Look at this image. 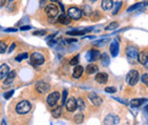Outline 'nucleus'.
Listing matches in <instances>:
<instances>
[{
  "label": "nucleus",
  "mask_w": 148,
  "mask_h": 125,
  "mask_svg": "<svg viewBox=\"0 0 148 125\" xmlns=\"http://www.w3.org/2000/svg\"><path fill=\"white\" fill-rule=\"evenodd\" d=\"M15 109H16V113L17 114H19V115H25V114H27L31 110V102L27 101V100H23V101H21V102H18L16 105Z\"/></svg>",
  "instance_id": "nucleus-1"
},
{
  "label": "nucleus",
  "mask_w": 148,
  "mask_h": 125,
  "mask_svg": "<svg viewBox=\"0 0 148 125\" xmlns=\"http://www.w3.org/2000/svg\"><path fill=\"white\" fill-rule=\"evenodd\" d=\"M139 77H140L139 72L136 70H131L127 75V82L129 85H136L139 81Z\"/></svg>",
  "instance_id": "nucleus-2"
},
{
  "label": "nucleus",
  "mask_w": 148,
  "mask_h": 125,
  "mask_svg": "<svg viewBox=\"0 0 148 125\" xmlns=\"http://www.w3.org/2000/svg\"><path fill=\"white\" fill-rule=\"evenodd\" d=\"M45 12H46V15L49 18H54L56 16H58V14H59V9L55 3H50V5L46 6Z\"/></svg>",
  "instance_id": "nucleus-3"
},
{
  "label": "nucleus",
  "mask_w": 148,
  "mask_h": 125,
  "mask_svg": "<svg viewBox=\"0 0 148 125\" xmlns=\"http://www.w3.org/2000/svg\"><path fill=\"white\" fill-rule=\"evenodd\" d=\"M138 55H139V51H138V49L136 47L130 46V47L127 48V56H128V58H129V60L131 63H133V61H136L138 59Z\"/></svg>",
  "instance_id": "nucleus-4"
},
{
  "label": "nucleus",
  "mask_w": 148,
  "mask_h": 125,
  "mask_svg": "<svg viewBox=\"0 0 148 125\" xmlns=\"http://www.w3.org/2000/svg\"><path fill=\"white\" fill-rule=\"evenodd\" d=\"M45 63V57L43 55L40 53H34L31 56V65L38 66V65H42Z\"/></svg>",
  "instance_id": "nucleus-5"
},
{
  "label": "nucleus",
  "mask_w": 148,
  "mask_h": 125,
  "mask_svg": "<svg viewBox=\"0 0 148 125\" xmlns=\"http://www.w3.org/2000/svg\"><path fill=\"white\" fill-rule=\"evenodd\" d=\"M67 15L71 19H80L83 15V12L80 10L79 8H76V7H71L67 12Z\"/></svg>",
  "instance_id": "nucleus-6"
},
{
  "label": "nucleus",
  "mask_w": 148,
  "mask_h": 125,
  "mask_svg": "<svg viewBox=\"0 0 148 125\" xmlns=\"http://www.w3.org/2000/svg\"><path fill=\"white\" fill-rule=\"evenodd\" d=\"M58 100H59V93L55 91V92H51L49 96H48V98H47V104L49 105V106H56V104L58 102Z\"/></svg>",
  "instance_id": "nucleus-7"
},
{
  "label": "nucleus",
  "mask_w": 148,
  "mask_h": 125,
  "mask_svg": "<svg viewBox=\"0 0 148 125\" xmlns=\"http://www.w3.org/2000/svg\"><path fill=\"white\" fill-rule=\"evenodd\" d=\"M36 89H37L39 93H47L49 91V89H50V85L48 83L43 82V81H40V82H38L37 84H36Z\"/></svg>",
  "instance_id": "nucleus-8"
},
{
  "label": "nucleus",
  "mask_w": 148,
  "mask_h": 125,
  "mask_svg": "<svg viewBox=\"0 0 148 125\" xmlns=\"http://www.w3.org/2000/svg\"><path fill=\"white\" fill-rule=\"evenodd\" d=\"M120 123V118L117 117V116H115V115H113V114H110V115H107L106 117H105V120H104V124H111V125H115V124H119Z\"/></svg>",
  "instance_id": "nucleus-9"
},
{
  "label": "nucleus",
  "mask_w": 148,
  "mask_h": 125,
  "mask_svg": "<svg viewBox=\"0 0 148 125\" xmlns=\"http://www.w3.org/2000/svg\"><path fill=\"white\" fill-rule=\"evenodd\" d=\"M65 106H66V109H67L69 111L72 113V111H74V110L77 108V100H76L75 98H71V99L66 100Z\"/></svg>",
  "instance_id": "nucleus-10"
},
{
  "label": "nucleus",
  "mask_w": 148,
  "mask_h": 125,
  "mask_svg": "<svg viewBox=\"0 0 148 125\" xmlns=\"http://www.w3.org/2000/svg\"><path fill=\"white\" fill-rule=\"evenodd\" d=\"M86 57H87V60H89V61H95V60L98 59V57H100V53H99L98 50H90V51L87 53Z\"/></svg>",
  "instance_id": "nucleus-11"
},
{
  "label": "nucleus",
  "mask_w": 148,
  "mask_h": 125,
  "mask_svg": "<svg viewBox=\"0 0 148 125\" xmlns=\"http://www.w3.org/2000/svg\"><path fill=\"white\" fill-rule=\"evenodd\" d=\"M89 99H90V101L92 102V105H95V106H100L103 104L101 98L99 96H97L96 93H89Z\"/></svg>",
  "instance_id": "nucleus-12"
},
{
  "label": "nucleus",
  "mask_w": 148,
  "mask_h": 125,
  "mask_svg": "<svg viewBox=\"0 0 148 125\" xmlns=\"http://www.w3.org/2000/svg\"><path fill=\"white\" fill-rule=\"evenodd\" d=\"M96 81L100 84H105L108 81V75L106 73H98L96 75Z\"/></svg>",
  "instance_id": "nucleus-13"
},
{
  "label": "nucleus",
  "mask_w": 148,
  "mask_h": 125,
  "mask_svg": "<svg viewBox=\"0 0 148 125\" xmlns=\"http://www.w3.org/2000/svg\"><path fill=\"white\" fill-rule=\"evenodd\" d=\"M110 49H111V54L113 57L117 56L119 54V50H120V47H119V42L117 41H113L110 46Z\"/></svg>",
  "instance_id": "nucleus-14"
},
{
  "label": "nucleus",
  "mask_w": 148,
  "mask_h": 125,
  "mask_svg": "<svg viewBox=\"0 0 148 125\" xmlns=\"http://www.w3.org/2000/svg\"><path fill=\"white\" fill-rule=\"evenodd\" d=\"M83 67L82 66H80L79 64L77 65H75V67H74L73 70V77L74 79H79V77H81L82 76V74H83Z\"/></svg>",
  "instance_id": "nucleus-15"
},
{
  "label": "nucleus",
  "mask_w": 148,
  "mask_h": 125,
  "mask_svg": "<svg viewBox=\"0 0 148 125\" xmlns=\"http://www.w3.org/2000/svg\"><path fill=\"white\" fill-rule=\"evenodd\" d=\"M16 77V72L15 71H10L8 73V75L5 77V85H8V84H10L13 81H14V79Z\"/></svg>",
  "instance_id": "nucleus-16"
},
{
  "label": "nucleus",
  "mask_w": 148,
  "mask_h": 125,
  "mask_svg": "<svg viewBox=\"0 0 148 125\" xmlns=\"http://www.w3.org/2000/svg\"><path fill=\"white\" fill-rule=\"evenodd\" d=\"M9 66L8 65H6V64H3V65H1L0 66V80H3L7 75H8V73H9Z\"/></svg>",
  "instance_id": "nucleus-17"
},
{
  "label": "nucleus",
  "mask_w": 148,
  "mask_h": 125,
  "mask_svg": "<svg viewBox=\"0 0 148 125\" xmlns=\"http://www.w3.org/2000/svg\"><path fill=\"white\" fill-rule=\"evenodd\" d=\"M147 60H148V51H141L140 54L138 55V61L140 64L145 65Z\"/></svg>",
  "instance_id": "nucleus-18"
},
{
  "label": "nucleus",
  "mask_w": 148,
  "mask_h": 125,
  "mask_svg": "<svg viewBox=\"0 0 148 125\" xmlns=\"http://www.w3.org/2000/svg\"><path fill=\"white\" fill-rule=\"evenodd\" d=\"M58 22L60 24H64V25H69L71 23V18L69 17V15H65V14H62L58 16Z\"/></svg>",
  "instance_id": "nucleus-19"
},
{
  "label": "nucleus",
  "mask_w": 148,
  "mask_h": 125,
  "mask_svg": "<svg viewBox=\"0 0 148 125\" xmlns=\"http://www.w3.org/2000/svg\"><path fill=\"white\" fill-rule=\"evenodd\" d=\"M113 0H101V7L104 10H110L113 7Z\"/></svg>",
  "instance_id": "nucleus-20"
},
{
  "label": "nucleus",
  "mask_w": 148,
  "mask_h": 125,
  "mask_svg": "<svg viewBox=\"0 0 148 125\" xmlns=\"http://www.w3.org/2000/svg\"><path fill=\"white\" fill-rule=\"evenodd\" d=\"M147 100L144 99V98H140V99H132L131 100V106L132 107H140L144 102H146Z\"/></svg>",
  "instance_id": "nucleus-21"
},
{
  "label": "nucleus",
  "mask_w": 148,
  "mask_h": 125,
  "mask_svg": "<svg viewBox=\"0 0 148 125\" xmlns=\"http://www.w3.org/2000/svg\"><path fill=\"white\" fill-rule=\"evenodd\" d=\"M147 3L146 2H139V3H134V5H132L131 7L128 8V12L131 13V12H133V10H138V9H141L144 6H146Z\"/></svg>",
  "instance_id": "nucleus-22"
},
{
  "label": "nucleus",
  "mask_w": 148,
  "mask_h": 125,
  "mask_svg": "<svg viewBox=\"0 0 148 125\" xmlns=\"http://www.w3.org/2000/svg\"><path fill=\"white\" fill-rule=\"evenodd\" d=\"M97 71H98V67L93 64H90V65L87 66V74L88 75H92L95 73H97Z\"/></svg>",
  "instance_id": "nucleus-23"
},
{
  "label": "nucleus",
  "mask_w": 148,
  "mask_h": 125,
  "mask_svg": "<svg viewBox=\"0 0 148 125\" xmlns=\"http://www.w3.org/2000/svg\"><path fill=\"white\" fill-rule=\"evenodd\" d=\"M91 29H87V30H82V31H69L67 34L69 36H83L86 32H89Z\"/></svg>",
  "instance_id": "nucleus-24"
},
{
  "label": "nucleus",
  "mask_w": 148,
  "mask_h": 125,
  "mask_svg": "<svg viewBox=\"0 0 148 125\" xmlns=\"http://www.w3.org/2000/svg\"><path fill=\"white\" fill-rule=\"evenodd\" d=\"M100 61L103 64V66H108L110 65V57L107 54H103L100 57Z\"/></svg>",
  "instance_id": "nucleus-25"
},
{
  "label": "nucleus",
  "mask_w": 148,
  "mask_h": 125,
  "mask_svg": "<svg viewBox=\"0 0 148 125\" xmlns=\"http://www.w3.org/2000/svg\"><path fill=\"white\" fill-rule=\"evenodd\" d=\"M113 5H114V8H113V15H116V14L119 13V10L121 9V7H122V1H116V2H114Z\"/></svg>",
  "instance_id": "nucleus-26"
},
{
  "label": "nucleus",
  "mask_w": 148,
  "mask_h": 125,
  "mask_svg": "<svg viewBox=\"0 0 148 125\" xmlns=\"http://www.w3.org/2000/svg\"><path fill=\"white\" fill-rule=\"evenodd\" d=\"M51 114H53V116H54L55 118H58V117L62 115V107H60V106H57V107L51 111Z\"/></svg>",
  "instance_id": "nucleus-27"
},
{
  "label": "nucleus",
  "mask_w": 148,
  "mask_h": 125,
  "mask_svg": "<svg viewBox=\"0 0 148 125\" xmlns=\"http://www.w3.org/2000/svg\"><path fill=\"white\" fill-rule=\"evenodd\" d=\"M83 120H84V116H83L82 111H81V113H79L77 115H75V117H74V121H75L77 124L82 123V122H83Z\"/></svg>",
  "instance_id": "nucleus-28"
},
{
  "label": "nucleus",
  "mask_w": 148,
  "mask_h": 125,
  "mask_svg": "<svg viewBox=\"0 0 148 125\" xmlns=\"http://www.w3.org/2000/svg\"><path fill=\"white\" fill-rule=\"evenodd\" d=\"M27 57H29V55H27V53H24V54H21L18 55L16 58H15V60L16 61H22V60H24V59H27Z\"/></svg>",
  "instance_id": "nucleus-29"
},
{
  "label": "nucleus",
  "mask_w": 148,
  "mask_h": 125,
  "mask_svg": "<svg viewBox=\"0 0 148 125\" xmlns=\"http://www.w3.org/2000/svg\"><path fill=\"white\" fill-rule=\"evenodd\" d=\"M117 26H119V23L114 22V23H111L108 26H106V29H105V30H107V31H112V30H115Z\"/></svg>",
  "instance_id": "nucleus-30"
},
{
  "label": "nucleus",
  "mask_w": 148,
  "mask_h": 125,
  "mask_svg": "<svg viewBox=\"0 0 148 125\" xmlns=\"http://www.w3.org/2000/svg\"><path fill=\"white\" fill-rule=\"evenodd\" d=\"M7 50V44L3 41H0V54H3Z\"/></svg>",
  "instance_id": "nucleus-31"
},
{
  "label": "nucleus",
  "mask_w": 148,
  "mask_h": 125,
  "mask_svg": "<svg viewBox=\"0 0 148 125\" xmlns=\"http://www.w3.org/2000/svg\"><path fill=\"white\" fill-rule=\"evenodd\" d=\"M77 107L80 109V111H83V109H84V101L82 99H79L77 100Z\"/></svg>",
  "instance_id": "nucleus-32"
},
{
  "label": "nucleus",
  "mask_w": 148,
  "mask_h": 125,
  "mask_svg": "<svg viewBox=\"0 0 148 125\" xmlns=\"http://www.w3.org/2000/svg\"><path fill=\"white\" fill-rule=\"evenodd\" d=\"M141 81H143V83L144 84H146V87H148V74H143L141 75Z\"/></svg>",
  "instance_id": "nucleus-33"
},
{
  "label": "nucleus",
  "mask_w": 148,
  "mask_h": 125,
  "mask_svg": "<svg viewBox=\"0 0 148 125\" xmlns=\"http://www.w3.org/2000/svg\"><path fill=\"white\" fill-rule=\"evenodd\" d=\"M67 90H64L63 91V98H62V102H63V105H65V102H66V98H67Z\"/></svg>",
  "instance_id": "nucleus-34"
},
{
  "label": "nucleus",
  "mask_w": 148,
  "mask_h": 125,
  "mask_svg": "<svg viewBox=\"0 0 148 125\" xmlns=\"http://www.w3.org/2000/svg\"><path fill=\"white\" fill-rule=\"evenodd\" d=\"M79 57H80L79 55H77V56H75L73 59L70 61V64H71V65H77V63H79Z\"/></svg>",
  "instance_id": "nucleus-35"
},
{
  "label": "nucleus",
  "mask_w": 148,
  "mask_h": 125,
  "mask_svg": "<svg viewBox=\"0 0 148 125\" xmlns=\"http://www.w3.org/2000/svg\"><path fill=\"white\" fill-rule=\"evenodd\" d=\"M13 94H14V90L8 91L7 93H5V99H9V98H12V97H13Z\"/></svg>",
  "instance_id": "nucleus-36"
},
{
  "label": "nucleus",
  "mask_w": 148,
  "mask_h": 125,
  "mask_svg": "<svg viewBox=\"0 0 148 125\" xmlns=\"http://www.w3.org/2000/svg\"><path fill=\"white\" fill-rule=\"evenodd\" d=\"M47 33V31L46 30H42V31H36V32H33V34L34 36H45Z\"/></svg>",
  "instance_id": "nucleus-37"
},
{
  "label": "nucleus",
  "mask_w": 148,
  "mask_h": 125,
  "mask_svg": "<svg viewBox=\"0 0 148 125\" xmlns=\"http://www.w3.org/2000/svg\"><path fill=\"white\" fill-rule=\"evenodd\" d=\"M105 91L108 92V93H115V92H116V89H115V88H112V87H108V88L105 89Z\"/></svg>",
  "instance_id": "nucleus-38"
},
{
  "label": "nucleus",
  "mask_w": 148,
  "mask_h": 125,
  "mask_svg": "<svg viewBox=\"0 0 148 125\" xmlns=\"http://www.w3.org/2000/svg\"><path fill=\"white\" fill-rule=\"evenodd\" d=\"M15 48H16V43H12V46H10V48L8 49V53H9V54H10V53H13Z\"/></svg>",
  "instance_id": "nucleus-39"
},
{
  "label": "nucleus",
  "mask_w": 148,
  "mask_h": 125,
  "mask_svg": "<svg viewBox=\"0 0 148 125\" xmlns=\"http://www.w3.org/2000/svg\"><path fill=\"white\" fill-rule=\"evenodd\" d=\"M30 29H31V26H22L21 27L22 31H26V30H30Z\"/></svg>",
  "instance_id": "nucleus-40"
},
{
  "label": "nucleus",
  "mask_w": 148,
  "mask_h": 125,
  "mask_svg": "<svg viewBox=\"0 0 148 125\" xmlns=\"http://www.w3.org/2000/svg\"><path fill=\"white\" fill-rule=\"evenodd\" d=\"M6 2H7V0H0V7H3L6 5Z\"/></svg>",
  "instance_id": "nucleus-41"
},
{
  "label": "nucleus",
  "mask_w": 148,
  "mask_h": 125,
  "mask_svg": "<svg viewBox=\"0 0 148 125\" xmlns=\"http://www.w3.org/2000/svg\"><path fill=\"white\" fill-rule=\"evenodd\" d=\"M5 31H6V32H15V31H17V30L12 27V29H7V30H5Z\"/></svg>",
  "instance_id": "nucleus-42"
},
{
  "label": "nucleus",
  "mask_w": 148,
  "mask_h": 125,
  "mask_svg": "<svg viewBox=\"0 0 148 125\" xmlns=\"http://www.w3.org/2000/svg\"><path fill=\"white\" fill-rule=\"evenodd\" d=\"M76 41V39H69L67 40V42H75Z\"/></svg>",
  "instance_id": "nucleus-43"
},
{
  "label": "nucleus",
  "mask_w": 148,
  "mask_h": 125,
  "mask_svg": "<svg viewBox=\"0 0 148 125\" xmlns=\"http://www.w3.org/2000/svg\"><path fill=\"white\" fill-rule=\"evenodd\" d=\"M59 6H60V8H62V10H63V12H64V6H63V5H62V3H59Z\"/></svg>",
  "instance_id": "nucleus-44"
},
{
  "label": "nucleus",
  "mask_w": 148,
  "mask_h": 125,
  "mask_svg": "<svg viewBox=\"0 0 148 125\" xmlns=\"http://www.w3.org/2000/svg\"><path fill=\"white\" fill-rule=\"evenodd\" d=\"M145 67H146V68L148 70V60L146 61V64H145Z\"/></svg>",
  "instance_id": "nucleus-45"
},
{
  "label": "nucleus",
  "mask_w": 148,
  "mask_h": 125,
  "mask_svg": "<svg viewBox=\"0 0 148 125\" xmlns=\"http://www.w3.org/2000/svg\"><path fill=\"white\" fill-rule=\"evenodd\" d=\"M51 1H53V2H58L59 0H51Z\"/></svg>",
  "instance_id": "nucleus-46"
},
{
  "label": "nucleus",
  "mask_w": 148,
  "mask_h": 125,
  "mask_svg": "<svg viewBox=\"0 0 148 125\" xmlns=\"http://www.w3.org/2000/svg\"><path fill=\"white\" fill-rule=\"evenodd\" d=\"M146 111H147V113H148V105H147V106H146Z\"/></svg>",
  "instance_id": "nucleus-47"
},
{
  "label": "nucleus",
  "mask_w": 148,
  "mask_h": 125,
  "mask_svg": "<svg viewBox=\"0 0 148 125\" xmlns=\"http://www.w3.org/2000/svg\"><path fill=\"white\" fill-rule=\"evenodd\" d=\"M9 1H13V0H9Z\"/></svg>",
  "instance_id": "nucleus-48"
}]
</instances>
